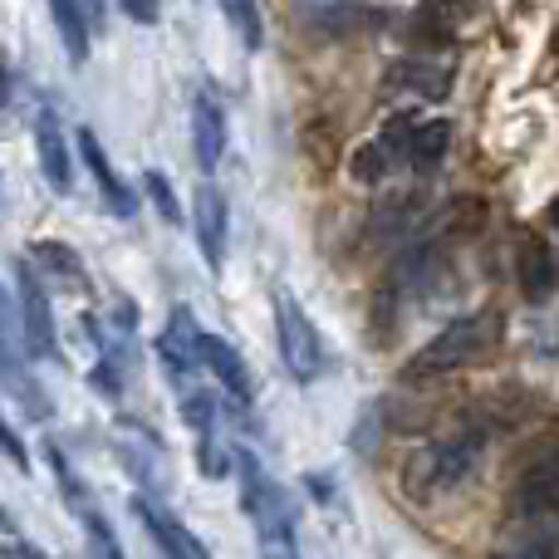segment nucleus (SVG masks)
I'll return each mask as SVG.
<instances>
[{
	"label": "nucleus",
	"instance_id": "nucleus-1",
	"mask_svg": "<svg viewBox=\"0 0 559 559\" xmlns=\"http://www.w3.org/2000/svg\"><path fill=\"white\" fill-rule=\"evenodd\" d=\"M486 456V427L481 423H462L452 437H437V442H423L413 456L403 462V491L413 501H432V496H447L456 486H466L476 476Z\"/></svg>",
	"mask_w": 559,
	"mask_h": 559
},
{
	"label": "nucleus",
	"instance_id": "nucleus-2",
	"mask_svg": "<svg viewBox=\"0 0 559 559\" xmlns=\"http://www.w3.org/2000/svg\"><path fill=\"white\" fill-rule=\"evenodd\" d=\"M501 344V314L496 309H476V314H462L432 334L413 358H407L403 373L407 378H437V373H456L466 364H481L491 348Z\"/></svg>",
	"mask_w": 559,
	"mask_h": 559
},
{
	"label": "nucleus",
	"instance_id": "nucleus-3",
	"mask_svg": "<svg viewBox=\"0 0 559 559\" xmlns=\"http://www.w3.org/2000/svg\"><path fill=\"white\" fill-rule=\"evenodd\" d=\"M241 456V506L255 521V535L261 545H295V506H289V491H280V481L261 466V456L236 447Z\"/></svg>",
	"mask_w": 559,
	"mask_h": 559
},
{
	"label": "nucleus",
	"instance_id": "nucleus-4",
	"mask_svg": "<svg viewBox=\"0 0 559 559\" xmlns=\"http://www.w3.org/2000/svg\"><path fill=\"white\" fill-rule=\"evenodd\" d=\"M511 521L559 525V442H545L515 466L511 481Z\"/></svg>",
	"mask_w": 559,
	"mask_h": 559
},
{
	"label": "nucleus",
	"instance_id": "nucleus-5",
	"mask_svg": "<svg viewBox=\"0 0 559 559\" xmlns=\"http://www.w3.org/2000/svg\"><path fill=\"white\" fill-rule=\"evenodd\" d=\"M275 334H280V358H285V368L299 383L324 373V338H319L314 319L305 314V305L289 289H275Z\"/></svg>",
	"mask_w": 559,
	"mask_h": 559
},
{
	"label": "nucleus",
	"instance_id": "nucleus-6",
	"mask_svg": "<svg viewBox=\"0 0 559 559\" xmlns=\"http://www.w3.org/2000/svg\"><path fill=\"white\" fill-rule=\"evenodd\" d=\"M452 64L432 55H403L383 69V94L388 98H423V104H442L452 94Z\"/></svg>",
	"mask_w": 559,
	"mask_h": 559
},
{
	"label": "nucleus",
	"instance_id": "nucleus-7",
	"mask_svg": "<svg viewBox=\"0 0 559 559\" xmlns=\"http://www.w3.org/2000/svg\"><path fill=\"white\" fill-rule=\"evenodd\" d=\"M202 338H206V329L197 324L192 309H187V305L167 309V329H163V338H157V354H163V368L173 373L177 388H182L187 378L202 368Z\"/></svg>",
	"mask_w": 559,
	"mask_h": 559
},
{
	"label": "nucleus",
	"instance_id": "nucleus-8",
	"mask_svg": "<svg viewBox=\"0 0 559 559\" xmlns=\"http://www.w3.org/2000/svg\"><path fill=\"white\" fill-rule=\"evenodd\" d=\"M15 299H20V334H25V348L39 358H55V314H49V295L35 280V261L15 265Z\"/></svg>",
	"mask_w": 559,
	"mask_h": 559
},
{
	"label": "nucleus",
	"instance_id": "nucleus-9",
	"mask_svg": "<svg viewBox=\"0 0 559 559\" xmlns=\"http://www.w3.org/2000/svg\"><path fill=\"white\" fill-rule=\"evenodd\" d=\"M133 515H138V525L153 535V545L163 550V559H212V555H206V545L197 540V535L187 531L173 511H163V506H157V496H147V491L133 496Z\"/></svg>",
	"mask_w": 559,
	"mask_h": 559
},
{
	"label": "nucleus",
	"instance_id": "nucleus-10",
	"mask_svg": "<svg viewBox=\"0 0 559 559\" xmlns=\"http://www.w3.org/2000/svg\"><path fill=\"white\" fill-rule=\"evenodd\" d=\"M74 138H79V157H84V167L94 173L98 197L108 202V212H114V216H138V197H133V187H128L123 177L114 173V163H108V153H104V143H98L94 128H79Z\"/></svg>",
	"mask_w": 559,
	"mask_h": 559
},
{
	"label": "nucleus",
	"instance_id": "nucleus-11",
	"mask_svg": "<svg viewBox=\"0 0 559 559\" xmlns=\"http://www.w3.org/2000/svg\"><path fill=\"white\" fill-rule=\"evenodd\" d=\"M192 226H197V246H202L206 271L226 265V202L212 182L197 187V206H192Z\"/></svg>",
	"mask_w": 559,
	"mask_h": 559
},
{
	"label": "nucleus",
	"instance_id": "nucleus-12",
	"mask_svg": "<svg viewBox=\"0 0 559 559\" xmlns=\"http://www.w3.org/2000/svg\"><path fill=\"white\" fill-rule=\"evenodd\" d=\"M202 368H212L216 383H222V393L231 397L236 407H246V403L255 397V388H251V368H246V358L236 354V348L226 344L222 334H206V338H202Z\"/></svg>",
	"mask_w": 559,
	"mask_h": 559
},
{
	"label": "nucleus",
	"instance_id": "nucleus-13",
	"mask_svg": "<svg viewBox=\"0 0 559 559\" xmlns=\"http://www.w3.org/2000/svg\"><path fill=\"white\" fill-rule=\"evenodd\" d=\"M192 143H197V163H202V173L212 177L216 167H222V153H226V114L212 94L192 98Z\"/></svg>",
	"mask_w": 559,
	"mask_h": 559
},
{
	"label": "nucleus",
	"instance_id": "nucleus-14",
	"mask_svg": "<svg viewBox=\"0 0 559 559\" xmlns=\"http://www.w3.org/2000/svg\"><path fill=\"white\" fill-rule=\"evenodd\" d=\"M515 275H521V295L531 305L555 295V261H550V246L540 236L521 231V246H515Z\"/></svg>",
	"mask_w": 559,
	"mask_h": 559
},
{
	"label": "nucleus",
	"instance_id": "nucleus-15",
	"mask_svg": "<svg viewBox=\"0 0 559 559\" xmlns=\"http://www.w3.org/2000/svg\"><path fill=\"white\" fill-rule=\"evenodd\" d=\"M35 147H39L45 182L55 187V192H74V157H69V138L49 114H39V123H35Z\"/></svg>",
	"mask_w": 559,
	"mask_h": 559
},
{
	"label": "nucleus",
	"instance_id": "nucleus-16",
	"mask_svg": "<svg viewBox=\"0 0 559 559\" xmlns=\"http://www.w3.org/2000/svg\"><path fill=\"white\" fill-rule=\"evenodd\" d=\"M123 462H128V472L143 481L147 496L163 491V447H157V437L143 432L138 423H123Z\"/></svg>",
	"mask_w": 559,
	"mask_h": 559
},
{
	"label": "nucleus",
	"instance_id": "nucleus-17",
	"mask_svg": "<svg viewBox=\"0 0 559 559\" xmlns=\"http://www.w3.org/2000/svg\"><path fill=\"white\" fill-rule=\"evenodd\" d=\"M491 559H559V525L545 521H511L501 550Z\"/></svg>",
	"mask_w": 559,
	"mask_h": 559
},
{
	"label": "nucleus",
	"instance_id": "nucleus-18",
	"mask_svg": "<svg viewBox=\"0 0 559 559\" xmlns=\"http://www.w3.org/2000/svg\"><path fill=\"white\" fill-rule=\"evenodd\" d=\"M0 388H5L15 403H25L29 407V417H49V397H45V388L35 383V378L20 368V358H15V338H5L0 334Z\"/></svg>",
	"mask_w": 559,
	"mask_h": 559
},
{
	"label": "nucleus",
	"instance_id": "nucleus-19",
	"mask_svg": "<svg viewBox=\"0 0 559 559\" xmlns=\"http://www.w3.org/2000/svg\"><path fill=\"white\" fill-rule=\"evenodd\" d=\"M49 15H55V29H59V39H64L69 59L84 64L88 59V35H94V20H88L84 0H49Z\"/></svg>",
	"mask_w": 559,
	"mask_h": 559
},
{
	"label": "nucleus",
	"instance_id": "nucleus-20",
	"mask_svg": "<svg viewBox=\"0 0 559 559\" xmlns=\"http://www.w3.org/2000/svg\"><path fill=\"white\" fill-rule=\"evenodd\" d=\"M417 222H423V197L417 192L388 197V202L373 212V236L378 241H403V236L417 231Z\"/></svg>",
	"mask_w": 559,
	"mask_h": 559
},
{
	"label": "nucleus",
	"instance_id": "nucleus-21",
	"mask_svg": "<svg viewBox=\"0 0 559 559\" xmlns=\"http://www.w3.org/2000/svg\"><path fill=\"white\" fill-rule=\"evenodd\" d=\"M447 147H452V123L447 118H432V123H417L413 133V147H407V167H413L417 177L437 173L447 157Z\"/></svg>",
	"mask_w": 559,
	"mask_h": 559
},
{
	"label": "nucleus",
	"instance_id": "nucleus-22",
	"mask_svg": "<svg viewBox=\"0 0 559 559\" xmlns=\"http://www.w3.org/2000/svg\"><path fill=\"white\" fill-rule=\"evenodd\" d=\"M305 25H314L319 35H354V29L383 25V15H378V10H368L364 0H348V5H329V10H319V15H309Z\"/></svg>",
	"mask_w": 559,
	"mask_h": 559
},
{
	"label": "nucleus",
	"instance_id": "nucleus-23",
	"mask_svg": "<svg viewBox=\"0 0 559 559\" xmlns=\"http://www.w3.org/2000/svg\"><path fill=\"white\" fill-rule=\"evenodd\" d=\"M397 153L383 143V138H373V143H364L354 153V163H348V173H354V182H364V187H378V182H388V177L397 173Z\"/></svg>",
	"mask_w": 559,
	"mask_h": 559
},
{
	"label": "nucleus",
	"instance_id": "nucleus-24",
	"mask_svg": "<svg viewBox=\"0 0 559 559\" xmlns=\"http://www.w3.org/2000/svg\"><path fill=\"white\" fill-rule=\"evenodd\" d=\"M231 466H241V456H231V447L216 437V427L197 432V472H202L206 481H222V476H231Z\"/></svg>",
	"mask_w": 559,
	"mask_h": 559
},
{
	"label": "nucleus",
	"instance_id": "nucleus-25",
	"mask_svg": "<svg viewBox=\"0 0 559 559\" xmlns=\"http://www.w3.org/2000/svg\"><path fill=\"white\" fill-rule=\"evenodd\" d=\"M29 261L45 265V271H55L59 280H69V285H79V289L88 285V280H84V265H79V255L69 251L64 241H35V246H29Z\"/></svg>",
	"mask_w": 559,
	"mask_h": 559
},
{
	"label": "nucleus",
	"instance_id": "nucleus-26",
	"mask_svg": "<svg viewBox=\"0 0 559 559\" xmlns=\"http://www.w3.org/2000/svg\"><path fill=\"white\" fill-rule=\"evenodd\" d=\"M222 5V15L236 25V35H241L246 49H261L265 45V20H261V0H216Z\"/></svg>",
	"mask_w": 559,
	"mask_h": 559
},
{
	"label": "nucleus",
	"instance_id": "nucleus-27",
	"mask_svg": "<svg viewBox=\"0 0 559 559\" xmlns=\"http://www.w3.org/2000/svg\"><path fill=\"white\" fill-rule=\"evenodd\" d=\"M462 5L466 0H423V10H417V29L442 45V39H452V20H456Z\"/></svg>",
	"mask_w": 559,
	"mask_h": 559
},
{
	"label": "nucleus",
	"instance_id": "nucleus-28",
	"mask_svg": "<svg viewBox=\"0 0 559 559\" xmlns=\"http://www.w3.org/2000/svg\"><path fill=\"white\" fill-rule=\"evenodd\" d=\"M143 192H147V202H153V212L163 216L167 226H182V202H177V192H173V182H167V173H143Z\"/></svg>",
	"mask_w": 559,
	"mask_h": 559
},
{
	"label": "nucleus",
	"instance_id": "nucleus-29",
	"mask_svg": "<svg viewBox=\"0 0 559 559\" xmlns=\"http://www.w3.org/2000/svg\"><path fill=\"white\" fill-rule=\"evenodd\" d=\"M84 535H88V550H94V559H128L123 545H118V535H114V525H108L98 511H84Z\"/></svg>",
	"mask_w": 559,
	"mask_h": 559
},
{
	"label": "nucleus",
	"instance_id": "nucleus-30",
	"mask_svg": "<svg viewBox=\"0 0 559 559\" xmlns=\"http://www.w3.org/2000/svg\"><path fill=\"white\" fill-rule=\"evenodd\" d=\"M216 407H222V397L216 393H187L182 397V417H187V427H192V432H206V427H216Z\"/></svg>",
	"mask_w": 559,
	"mask_h": 559
},
{
	"label": "nucleus",
	"instance_id": "nucleus-31",
	"mask_svg": "<svg viewBox=\"0 0 559 559\" xmlns=\"http://www.w3.org/2000/svg\"><path fill=\"white\" fill-rule=\"evenodd\" d=\"M45 452H49V466H55V476H59V486H64V496H69V506H74V511H79V515H84V511H88V501H84V486H79V476H74V466H69V462H64V452H59V447H55V442H49V447H45Z\"/></svg>",
	"mask_w": 559,
	"mask_h": 559
},
{
	"label": "nucleus",
	"instance_id": "nucleus-32",
	"mask_svg": "<svg viewBox=\"0 0 559 559\" xmlns=\"http://www.w3.org/2000/svg\"><path fill=\"white\" fill-rule=\"evenodd\" d=\"M88 383H94L104 397H118V393H123V378H118V358H108V354L98 358L94 373H88Z\"/></svg>",
	"mask_w": 559,
	"mask_h": 559
},
{
	"label": "nucleus",
	"instance_id": "nucleus-33",
	"mask_svg": "<svg viewBox=\"0 0 559 559\" xmlns=\"http://www.w3.org/2000/svg\"><path fill=\"white\" fill-rule=\"evenodd\" d=\"M0 456H5L10 466H20V472H29V452H25V442L15 437V427L5 423V413H0Z\"/></svg>",
	"mask_w": 559,
	"mask_h": 559
},
{
	"label": "nucleus",
	"instance_id": "nucleus-34",
	"mask_svg": "<svg viewBox=\"0 0 559 559\" xmlns=\"http://www.w3.org/2000/svg\"><path fill=\"white\" fill-rule=\"evenodd\" d=\"M118 10L128 20H138V25H157L163 20V0H118Z\"/></svg>",
	"mask_w": 559,
	"mask_h": 559
},
{
	"label": "nucleus",
	"instance_id": "nucleus-35",
	"mask_svg": "<svg viewBox=\"0 0 559 559\" xmlns=\"http://www.w3.org/2000/svg\"><path fill=\"white\" fill-rule=\"evenodd\" d=\"M0 334H5V338H15V309H10L5 285H0Z\"/></svg>",
	"mask_w": 559,
	"mask_h": 559
},
{
	"label": "nucleus",
	"instance_id": "nucleus-36",
	"mask_svg": "<svg viewBox=\"0 0 559 559\" xmlns=\"http://www.w3.org/2000/svg\"><path fill=\"white\" fill-rule=\"evenodd\" d=\"M289 5L309 20V15H319V10H329V5H348V0H289Z\"/></svg>",
	"mask_w": 559,
	"mask_h": 559
},
{
	"label": "nucleus",
	"instance_id": "nucleus-37",
	"mask_svg": "<svg viewBox=\"0 0 559 559\" xmlns=\"http://www.w3.org/2000/svg\"><path fill=\"white\" fill-rule=\"evenodd\" d=\"M261 559H299L295 545H261Z\"/></svg>",
	"mask_w": 559,
	"mask_h": 559
},
{
	"label": "nucleus",
	"instance_id": "nucleus-38",
	"mask_svg": "<svg viewBox=\"0 0 559 559\" xmlns=\"http://www.w3.org/2000/svg\"><path fill=\"white\" fill-rule=\"evenodd\" d=\"M10 114V69L0 64V118Z\"/></svg>",
	"mask_w": 559,
	"mask_h": 559
},
{
	"label": "nucleus",
	"instance_id": "nucleus-39",
	"mask_svg": "<svg viewBox=\"0 0 559 559\" xmlns=\"http://www.w3.org/2000/svg\"><path fill=\"white\" fill-rule=\"evenodd\" d=\"M15 559H49V555H45V550H35V545L25 540V545H15Z\"/></svg>",
	"mask_w": 559,
	"mask_h": 559
},
{
	"label": "nucleus",
	"instance_id": "nucleus-40",
	"mask_svg": "<svg viewBox=\"0 0 559 559\" xmlns=\"http://www.w3.org/2000/svg\"><path fill=\"white\" fill-rule=\"evenodd\" d=\"M84 10H88V20H94V25L104 20V0H84Z\"/></svg>",
	"mask_w": 559,
	"mask_h": 559
},
{
	"label": "nucleus",
	"instance_id": "nucleus-41",
	"mask_svg": "<svg viewBox=\"0 0 559 559\" xmlns=\"http://www.w3.org/2000/svg\"><path fill=\"white\" fill-rule=\"evenodd\" d=\"M550 226H555V231H559V197H555V202H550Z\"/></svg>",
	"mask_w": 559,
	"mask_h": 559
},
{
	"label": "nucleus",
	"instance_id": "nucleus-42",
	"mask_svg": "<svg viewBox=\"0 0 559 559\" xmlns=\"http://www.w3.org/2000/svg\"><path fill=\"white\" fill-rule=\"evenodd\" d=\"M0 531H15V525H10V515H5V511H0Z\"/></svg>",
	"mask_w": 559,
	"mask_h": 559
}]
</instances>
